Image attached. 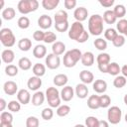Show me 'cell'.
<instances>
[{
    "label": "cell",
    "instance_id": "20",
    "mask_svg": "<svg viewBox=\"0 0 127 127\" xmlns=\"http://www.w3.org/2000/svg\"><path fill=\"white\" fill-rule=\"evenodd\" d=\"M47 55V48L44 45H37L33 49V56L36 59H43Z\"/></svg>",
    "mask_w": 127,
    "mask_h": 127
},
{
    "label": "cell",
    "instance_id": "58",
    "mask_svg": "<svg viewBox=\"0 0 127 127\" xmlns=\"http://www.w3.org/2000/svg\"><path fill=\"white\" fill-rule=\"evenodd\" d=\"M121 72H122L123 76L127 77V64H124V65L121 67Z\"/></svg>",
    "mask_w": 127,
    "mask_h": 127
},
{
    "label": "cell",
    "instance_id": "43",
    "mask_svg": "<svg viewBox=\"0 0 127 127\" xmlns=\"http://www.w3.org/2000/svg\"><path fill=\"white\" fill-rule=\"evenodd\" d=\"M8 110L11 112H19L21 109V103L18 100H11L8 103Z\"/></svg>",
    "mask_w": 127,
    "mask_h": 127
},
{
    "label": "cell",
    "instance_id": "12",
    "mask_svg": "<svg viewBox=\"0 0 127 127\" xmlns=\"http://www.w3.org/2000/svg\"><path fill=\"white\" fill-rule=\"evenodd\" d=\"M27 86L30 90H33V91H37L41 86H42V79L41 77L39 76H31L29 79H28V82H27Z\"/></svg>",
    "mask_w": 127,
    "mask_h": 127
},
{
    "label": "cell",
    "instance_id": "41",
    "mask_svg": "<svg viewBox=\"0 0 127 127\" xmlns=\"http://www.w3.org/2000/svg\"><path fill=\"white\" fill-rule=\"evenodd\" d=\"M93 45H94V47L97 49V50H99V51H104V50H106V48H107V42H106V40H103L102 38H98V39H96L94 42H93Z\"/></svg>",
    "mask_w": 127,
    "mask_h": 127
},
{
    "label": "cell",
    "instance_id": "37",
    "mask_svg": "<svg viewBox=\"0 0 127 127\" xmlns=\"http://www.w3.org/2000/svg\"><path fill=\"white\" fill-rule=\"evenodd\" d=\"M17 25H18V27L20 29H23V30L28 29L30 27V19L28 17H26V16H22V17H20L18 19Z\"/></svg>",
    "mask_w": 127,
    "mask_h": 127
},
{
    "label": "cell",
    "instance_id": "21",
    "mask_svg": "<svg viewBox=\"0 0 127 127\" xmlns=\"http://www.w3.org/2000/svg\"><path fill=\"white\" fill-rule=\"evenodd\" d=\"M1 59H2V61H3L5 64H11V63L14 61V59H15V54H14V52H13L12 50L6 49V50H4V51L2 52V54H1Z\"/></svg>",
    "mask_w": 127,
    "mask_h": 127
},
{
    "label": "cell",
    "instance_id": "49",
    "mask_svg": "<svg viewBox=\"0 0 127 127\" xmlns=\"http://www.w3.org/2000/svg\"><path fill=\"white\" fill-rule=\"evenodd\" d=\"M112 44H113V46L116 47V48H120V47L124 46V44H125V37H124L123 35L118 34V36L114 39V41L112 42Z\"/></svg>",
    "mask_w": 127,
    "mask_h": 127
},
{
    "label": "cell",
    "instance_id": "36",
    "mask_svg": "<svg viewBox=\"0 0 127 127\" xmlns=\"http://www.w3.org/2000/svg\"><path fill=\"white\" fill-rule=\"evenodd\" d=\"M117 36H118V32H117L115 29H113V28H108V29H106L105 32H104V37H105V39L108 40V41H110V42H113L114 39H115Z\"/></svg>",
    "mask_w": 127,
    "mask_h": 127
},
{
    "label": "cell",
    "instance_id": "56",
    "mask_svg": "<svg viewBox=\"0 0 127 127\" xmlns=\"http://www.w3.org/2000/svg\"><path fill=\"white\" fill-rule=\"evenodd\" d=\"M6 106H8V104H6L5 99H4V98H1V99H0V111L3 112Z\"/></svg>",
    "mask_w": 127,
    "mask_h": 127
},
{
    "label": "cell",
    "instance_id": "5",
    "mask_svg": "<svg viewBox=\"0 0 127 127\" xmlns=\"http://www.w3.org/2000/svg\"><path fill=\"white\" fill-rule=\"evenodd\" d=\"M0 41L2 45L6 48H11L15 45L16 38L12 30L9 28H3L0 30Z\"/></svg>",
    "mask_w": 127,
    "mask_h": 127
},
{
    "label": "cell",
    "instance_id": "15",
    "mask_svg": "<svg viewBox=\"0 0 127 127\" xmlns=\"http://www.w3.org/2000/svg\"><path fill=\"white\" fill-rule=\"evenodd\" d=\"M76 96L80 99H84L87 97V94H88V87L86 84L84 83H78L76 84L75 86V90H74Z\"/></svg>",
    "mask_w": 127,
    "mask_h": 127
},
{
    "label": "cell",
    "instance_id": "60",
    "mask_svg": "<svg viewBox=\"0 0 127 127\" xmlns=\"http://www.w3.org/2000/svg\"><path fill=\"white\" fill-rule=\"evenodd\" d=\"M123 101H124V103L127 105V93L124 95V98H123Z\"/></svg>",
    "mask_w": 127,
    "mask_h": 127
},
{
    "label": "cell",
    "instance_id": "31",
    "mask_svg": "<svg viewBox=\"0 0 127 127\" xmlns=\"http://www.w3.org/2000/svg\"><path fill=\"white\" fill-rule=\"evenodd\" d=\"M60 3V0H43L42 1V6L44 7L45 10H54Z\"/></svg>",
    "mask_w": 127,
    "mask_h": 127
},
{
    "label": "cell",
    "instance_id": "13",
    "mask_svg": "<svg viewBox=\"0 0 127 127\" xmlns=\"http://www.w3.org/2000/svg\"><path fill=\"white\" fill-rule=\"evenodd\" d=\"M52 24H53V20L49 15H45L44 14V15L40 16V18L38 19V26L43 30L50 29Z\"/></svg>",
    "mask_w": 127,
    "mask_h": 127
},
{
    "label": "cell",
    "instance_id": "45",
    "mask_svg": "<svg viewBox=\"0 0 127 127\" xmlns=\"http://www.w3.org/2000/svg\"><path fill=\"white\" fill-rule=\"evenodd\" d=\"M99 103H100L101 108H107L111 103V98L109 97V95H106V94L100 95L99 96Z\"/></svg>",
    "mask_w": 127,
    "mask_h": 127
},
{
    "label": "cell",
    "instance_id": "8",
    "mask_svg": "<svg viewBox=\"0 0 127 127\" xmlns=\"http://www.w3.org/2000/svg\"><path fill=\"white\" fill-rule=\"evenodd\" d=\"M61 64V59L55 54H49L46 57V65L50 69H57Z\"/></svg>",
    "mask_w": 127,
    "mask_h": 127
},
{
    "label": "cell",
    "instance_id": "32",
    "mask_svg": "<svg viewBox=\"0 0 127 127\" xmlns=\"http://www.w3.org/2000/svg\"><path fill=\"white\" fill-rule=\"evenodd\" d=\"M120 72H121V67L119 66V64L117 63H110L109 64L107 73L114 75V76H117V75H119Z\"/></svg>",
    "mask_w": 127,
    "mask_h": 127
},
{
    "label": "cell",
    "instance_id": "46",
    "mask_svg": "<svg viewBox=\"0 0 127 127\" xmlns=\"http://www.w3.org/2000/svg\"><path fill=\"white\" fill-rule=\"evenodd\" d=\"M41 116H42V118L44 119V120H47V121H49V120H51L52 118H53V116H54V111H53V109L50 107V108H44L43 110H42V113H41Z\"/></svg>",
    "mask_w": 127,
    "mask_h": 127
},
{
    "label": "cell",
    "instance_id": "7",
    "mask_svg": "<svg viewBox=\"0 0 127 127\" xmlns=\"http://www.w3.org/2000/svg\"><path fill=\"white\" fill-rule=\"evenodd\" d=\"M84 27L81 22L75 21L74 23L71 24V27L68 30V38L74 41H77V39L81 36V34L84 32Z\"/></svg>",
    "mask_w": 127,
    "mask_h": 127
},
{
    "label": "cell",
    "instance_id": "1",
    "mask_svg": "<svg viewBox=\"0 0 127 127\" xmlns=\"http://www.w3.org/2000/svg\"><path fill=\"white\" fill-rule=\"evenodd\" d=\"M88 32L92 36H99L103 32V18L99 14H93L88 19Z\"/></svg>",
    "mask_w": 127,
    "mask_h": 127
},
{
    "label": "cell",
    "instance_id": "55",
    "mask_svg": "<svg viewBox=\"0 0 127 127\" xmlns=\"http://www.w3.org/2000/svg\"><path fill=\"white\" fill-rule=\"evenodd\" d=\"M108 65H109V64H98V69H99L102 73H107Z\"/></svg>",
    "mask_w": 127,
    "mask_h": 127
},
{
    "label": "cell",
    "instance_id": "47",
    "mask_svg": "<svg viewBox=\"0 0 127 127\" xmlns=\"http://www.w3.org/2000/svg\"><path fill=\"white\" fill-rule=\"evenodd\" d=\"M40 121L36 116H29L26 120V127H39Z\"/></svg>",
    "mask_w": 127,
    "mask_h": 127
},
{
    "label": "cell",
    "instance_id": "52",
    "mask_svg": "<svg viewBox=\"0 0 127 127\" xmlns=\"http://www.w3.org/2000/svg\"><path fill=\"white\" fill-rule=\"evenodd\" d=\"M64 5L67 10H71L76 6V0H64Z\"/></svg>",
    "mask_w": 127,
    "mask_h": 127
},
{
    "label": "cell",
    "instance_id": "30",
    "mask_svg": "<svg viewBox=\"0 0 127 127\" xmlns=\"http://www.w3.org/2000/svg\"><path fill=\"white\" fill-rule=\"evenodd\" d=\"M18 66L22 70H29L32 67V63L27 57H23L18 61Z\"/></svg>",
    "mask_w": 127,
    "mask_h": 127
},
{
    "label": "cell",
    "instance_id": "4",
    "mask_svg": "<svg viewBox=\"0 0 127 127\" xmlns=\"http://www.w3.org/2000/svg\"><path fill=\"white\" fill-rule=\"evenodd\" d=\"M38 7H39V2L37 0H21L18 2L17 5L18 11L23 15L36 11Z\"/></svg>",
    "mask_w": 127,
    "mask_h": 127
},
{
    "label": "cell",
    "instance_id": "63",
    "mask_svg": "<svg viewBox=\"0 0 127 127\" xmlns=\"http://www.w3.org/2000/svg\"><path fill=\"white\" fill-rule=\"evenodd\" d=\"M124 36H126V37H127V31L125 32V34H124Z\"/></svg>",
    "mask_w": 127,
    "mask_h": 127
},
{
    "label": "cell",
    "instance_id": "9",
    "mask_svg": "<svg viewBox=\"0 0 127 127\" xmlns=\"http://www.w3.org/2000/svg\"><path fill=\"white\" fill-rule=\"evenodd\" d=\"M3 90L7 95H14L18 93V85L13 80H8L3 85Z\"/></svg>",
    "mask_w": 127,
    "mask_h": 127
},
{
    "label": "cell",
    "instance_id": "35",
    "mask_svg": "<svg viewBox=\"0 0 127 127\" xmlns=\"http://www.w3.org/2000/svg\"><path fill=\"white\" fill-rule=\"evenodd\" d=\"M57 115L60 116V117H64L66 115L69 114L70 112V107L66 104H64V105H60L58 108H57Z\"/></svg>",
    "mask_w": 127,
    "mask_h": 127
},
{
    "label": "cell",
    "instance_id": "14",
    "mask_svg": "<svg viewBox=\"0 0 127 127\" xmlns=\"http://www.w3.org/2000/svg\"><path fill=\"white\" fill-rule=\"evenodd\" d=\"M17 99L23 105L28 104L30 102V100H31V94H30L29 90L24 89V88L23 89H20L18 91V93H17Z\"/></svg>",
    "mask_w": 127,
    "mask_h": 127
},
{
    "label": "cell",
    "instance_id": "17",
    "mask_svg": "<svg viewBox=\"0 0 127 127\" xmlns=\"http://www.w3.org/2000/svg\"><path fill=\"white\" fill-rule=\"evenodd\" d=\"M79 78L81 80L82 83L84 84H88V83H91L93 82L94 80V75L91 71L89 70H81L80 73H79Z\"/></svg>",
    "mask_w": 127,
    "mask_h": 127
},
{
    "label": "cell",
    "instance_id": "54",
    "mask_svg": "<svg viewBox=\"0 0 127 127\" xmlns=\"http://www.w3.org/2000/svg\"><path fill=\"white\" fill-rule=\"evenodd\" d=\"M99 4L102 7L105 8H109L114 4V0H99Z\"/></svg>",
    "mask_w": 127,
    "mask_h": 127
},
{
    "label": "cell",
    "instance_id": "27",
    "mask_svg": "<svg viewBox=\"0 0 127 127\" xmlns=\"http://www.w3.org/2000/svg\"><path fill=\"white\" fill-rule=\"evenodd\" d=\"M32 71L35 76L42 77L46 73V65H44L43 64H35L32 67Z\"/></svg>",
    "mask_w": 127,
    "mask_h": 127
},
{
    "label": "cell",
    "instance_id": "40",
    "mask_svg": "<svg viewBox=\"0 0 127 127\" xmlns=\"http://www.w3.org/2000/svg\"><path fill=\"white\" fill-rule=\"evenodd\" d=\"M96 62L98 64H110V56L107 53H100L97 58H96Z\"/></svg>",
    "mask_w": 127,
    "mask_h": 127
},
{
    "label": "cell",
    "instance_id": "22",
    "mask_svg": "<svg viewBox=\"0 0 127 127\" xmlns=\"http://www.w3.org/2000/svg\"><path fill=\"white\" fill-rule=\"evenodd\" d=\"M45 94L42 91H36L32 96V104L34 106H40L45 101Z\"/></svg>",
    "mask_w": 127,
    "mask_h": 127
},
{
    "label": "cell",
    "instance_id": "44",
    "mask_svg": "<svg viewBox=\"0 0 127 127\" xmlns=\"http://www.w3.org/2000/svg\"><path fill=\"white\" fill-rule=\"evenodd\" d=\"M5 73L8 76H15L18 74V66L15 64H7L5 67Z\"/></svg>",
    "mask_w": 127,
    "mask_h": 127
},
{
    "label": "cell",
    "instance_id": "39",
    "mask_svg": "<svg viewBox=\"0 0 127 127\" xmlns=\"http://www.w3.org/2000/svg\"><path fill=\"white\" fill-rule=\"evenodd\" d=\"M0 122L1 123H10V124H12V122H13V115H12V113L8 112V111L1 112Z\"/></svg>",
    "mask_w": 127,
    "mask_h": 127
},
{
    "label": "cell",
    "instance_id": "50",
    "mask_svg": "<svg viewBox=\"0 0 127 127\" xmlns=\"http://www.w3.org/2000/svg\"><path fill=\"white\" fill-rule=\"evenodd\" d=\"M55 28L58 32L64 33L66 32L68 30V22H64V23H59V24H55Z\"/></svg>",
    "mask_w": 127,
    "mask_h": 127
},
{
    "label": "cell",
    "instance_id": "6",
    "mask_svg": "<svg viewBox=\"0 0 127 127\" xmlns=\"http://www.w3.org/2000/svg\"><path fill=\"white\" fill-rule=\"evenodd\" d=\"M122 111L118 106H111L108 108L107 111V119L108 122L111 124H118L121 121Z\"/></svg>",
    "mask_w": 127,
    "mask_h": 127
},
{
    "label": "cell",
    "instance_id": "61",
    "mask_svg": "<svg viewBox=\"0 0 127 127\" xmlns=\"http://www.w3.org/2000/svg\"><path fill=\"white\" fill-rule=\"evenodd\" d=\"M73 127H86V126H84V125H82V124H76V125H74Z\"/></svg>",
    "mask_w": 127,
    "mask_h": 127
},
{
    "label": "cell",
    "instance_id": "26",
    "mask_svg": "<svg viewBox=\"0 0 127 127\" xmlns=\"http://www.w3.org/2000/svg\"><path fill=\"white\" fill-rule=\"evenodd\" d=\"M103 21L106 23V24H114L117 20L113 10H106L104 13H103Z\"/></svg>",
    "mask_w": 127,
    "mask_h": 127
},
{
    "label": "cell",
    "instance_id": "25",
    "mask_svg": "<svg viewBox=\"0 0 127 127\" xmlns=\"http://www.w3.org/2000/svg\"><path fill=\"white\" fill-rule=\"evenodd\" d=\"M18 48L22 52H28L32 48V41L29 38H22L18 42Z\"/></svg>",
    "mask_w": 127,
    "mask_h": 127
},
{
    "label": "cell",
    "instance_id": "3",
    "mask_svg": "<svg viewBox=\"0 0 127 127\" xmlns=\"http://www.w3.org/2000/svg\"><path fill=\"white\" fill-rule=\"evenodd\" d=\"M46 98L51 108H58L61 105V93L57 87H48L46 90Z\"/></svg>",
    "mask_w": 127,
    "mask_h": 127
},
{
    "label": "cell",
    "instance_id": "62",
    "mask_svg": "<svg viewBox=\"0 0 127 127\" xmlns=\"http://www.w3.org/2000/svg\"><path fill=\"white\" fill-rule=\"evenodd\" d=\"M125 121H126V123H127V113H126V115H125Z\"/></svg>",
    "mask_w": 127,
    "mask_h": 127
},
{
    "label": "cell",
    "instance_id": "16",
    "mask_svg": "<svg viewBox=\"0 0 127 127\" xmlns=\"http://www.w3.org/2000/svg\"><path fill=\"white\" fill-rule=\"evenodd\" d=\"M92 87L96 93H103L104 94V92L107 89V83L103 79H96L92 83Z\"/></svg>",
    "mask_w": 127,
    "mask_h": 127
},
{
    "label": "cell",
    "instance_id": "33",
    "mask_svg": "<svg viewBox=\"0 0 127 127\" xmlns=\"http://www.w3.org/2000/svg\"><path fill=\"white\" fill-rule=\"evenodd\" d=\"M113 12H114L116 18L123 19V17H124L125 14H126V8H125V6L122 5V4H117V5L114 7Z\"/></svg>",
    "mask_w": 127,
    "mask_h": 127
},
{
    "label": "cell",
    "instance_id": "19",
    "mask_svg": "<svg viewBox=\"0 0 127 127\" xmlns=\"http://www.w3.org/2000/svg\"><path fill=\"white\" fill-rule=\"evenodd\" d=\"M64 51H65V45H64L63 42H61V41L55 42V43L53 44V46H52V52H53V54H55L56 56H61V55H63V54L64 53Z\"/></svg>",
    "mask_w": 127,
    "mask_h": 127
},
{
    "label": "cell",
    "instance_id": "2",
    "mask_svg": "<svg viewBox=\"0 0 127 127\" xmlns=\"http://www.w3.org/2000/svg\"><path fill=\"white\" fill-rule=\"evenodd\" d=\"M81 57H82V53L80 52V50H78V49L69 50L64 56V60H63L64 65L68 68L72 67L76 64V63L79 60H81Z\"/></svg>",
    "mask_w": 127,
    "mask_h": 127
},
{
    "label": "cell",
    "instance_id": "18",
    "mask_svg": "<svg viewBox=\"0 0 127 127\" xmlns=\"http://www.w3.org/2000/svg\"><path fill=\"white\" fill-rule=\"evenodd\" d=\"M81 64L84 66H91L94 63V55L91 52H85L81 57Z\"/></svg>",
    "mask_w": 127,
    "mask_h": 127
},
{
    "label": "cell",
    "instance_id": "53",
    "mask_svg": "<svg viewBox=\"0 0 127 127\" xmlns=\"http://www.w3.org/2000/svg\"><path fill=\"white\" fill-rule=\"evenodd\" d=\"M88 38H89V34H88V32H87V31H84V32L81 34V36L77 39V41H76V42H77V43H81V44H82V43H85V42L88 40Z\"/></svg>",
    "mask_w": 127,
    "mask_h": 127
},
{
    "label": "cell",
    "instance_id": "11",
    "mask_svg": "<svg viewBox=\"0 0 127 127\" xmlns=\"http://www.w3.org/2000/svg\"><path fill=\"white\" fill-rule=\"evenodd\" d=\"M87 16H88V11L84 7H77L73 12V17L77 22L85 21L87 19Z\"/></svg>",
    "mask_w": 127,
    "mask_h": 127
},
{
    "label": "cell",
    "instance_id": "24",
    "mask_svg": "<svg viewBox=\"0 0 127 127\" xmlns=\"http://www.w3.org/2000/svg\"><path fill=\"white\" fill-rule=\"evenodd\" d=\"M87 106L90 109H98L100 108V103H99V96L98 95H90L87 99Z\"/></svg>",
    "mask_w": 127,
    "mask_h": 127
},
{
    "label": "cell",
    "instance_id": "51",
    "mask_svg": "<svg viewBox=\"0 0 127 127\" xmlns=\"http://www.w3.org/2000/svg\"><path fill=\"white\" fill-rule=\"evenodd\" d=\"M44 37H45V32H43L42 30H37L34 32L33 34V38L35 41L37 42H41V41H44Z\"/></svg>",
    "mask_w": 127,
    "mask_h": 127
},
{
    "label": "cell",
    "instance_id": "48",
    "mask_svg": "<svg viewBox=\"0 0 127 127\" xmlns=\"http://www.w3.org/2000/svg\"><path fill=\"white\" fill-rule=\"evenodd\" d=\"M99 120L95 116H88L85 118V126L86 127H97Z\"/></svg>",
    "mask_w": 127,
    "mask_h": 127
},
{
    "label": "cell",
    "instance_id": "42",
    "mask_svg": "<svg viewBox=\"0 0 127 127\" xmlns=\"http://www.w3.org/2000/svg\"><path fill=\"white\" fill-rule=\"evenodd\" d=\"M56 40H57V35H56L54 32H51V31L45 32L44 42H45L46 44H52V43L54 44L55 42H57Z\"/></svg>",
    "mask_w": 127,
    "mask_h": 127
},
{
    "label": "cell",
    "instance_id": "28",
    "mask_svg": "<svg viewBox=\"0 0 127 127\" xmlns=\"http://www.w3.org/2000/svg\"><path fill=\"white\" fill-rule=\"evenodd\" d=\"M1 15H2V18H3L4 20L10 21V20H12V19L15 18V16H16V11H15V9L12 8V7H7V8H5V9L2 11Z\"/></svg>",
    "mask_w": 127,
    "mask_h": 127
},
{
    "label": "cell",
    "instance_id": "23",
    "mask_svg": "<svg viewBox=\"0 0 127 127\" xmlns=\"http://www.w3.org/2000/svg\"><path fill=\"white\" fill-rule=\"evenodd\" d=\"M67 80H68V78H67V76H66V74H64V73H59V74H57L55 77H54V84L56 85V86H65V84L67 83Z\"/></svg>",
    "mask_w": 127,
    "mask_h": 127
},
{
    "label": "cell",
    "instance_id": "38",
    "mask_svg": "<svg viewBox=\"0 0 127 127\" xmlns=\"http://www.w3.org/2000/svg\"><path fill=\"white\" fill-rule=\"evenodd\" d=\"M116 28H117V31L119 32V34L124 36L125 32L127 31V20L126 19H120L116 24Z\"/></svg>",
    "mask_w": 127,
    "mask_h": 127
},
{
    "label": "cell",
    "instance_id": "59",
    "mask_svg": "<svg viewBox=\"0 0 127 127\" xmlns=\"http://www.w3.org/2000/svg\"><path fill=\"white\" fill-rule=\"evenodd\" d=\"M0 127H13V126L10 123H1L0 122Z\"/></svg>",
    "mask_w": 127,
    "mask_h": 127
},
{
    "label": "cell",
    "instance_id": "10",
    "mask_svg": "<svg viewBox=\"0 0 127 127\" xmlns=\"http://www.w3.org/2000/svg\"><path fill=\"white\" fill-rule=\"evenodd\" d=\"M61 98L62 100L67 102V101H70L72 98H73V95H74V90L71 86L69 85H65L63 87V89L61 90Z\"/></svg>",
    "mask_w": 127,
    "mask_h": 127
},
{
    "label": "cell",
    "instance_id": "57",
    "mask_svg": "<svg viewBox=\"0 0 127 127\" xmlns=\"http://www.w3.org/2000/svg\"><path fill=\"white\" fill-rule=\"evenodd\" d=\"M97 127H109V124H108V122L105 121V120H99Z\"/></svg>",
    "mask_w": 127,
    "mask_h": 127
},
{
    "label": "cell",
    "instance_id": "29",
    "mask_svg": "<svg viewBox=\"0 0 127 127\" xmlns=\"http://www.w3.org/2000/svg\"><path fill=\"white\" fill-rule=\"evenodd\" d=\"M54 20H55V24L67 22V13H66L64 10H60V11H58V12L55 14Z\"/></svg>",
    "mask_w": 127,
    "mask_h": 127
},
{
    "label": "cell",
    "instance_id": "34",
    "mask_svg": "<svg viewBox=\"0 0 127 127\" xmlns=\"http://www.w3.org/2000/svg\"><path fill=\"white\" fill-rule=\"evenodd\" d=\"M126 83H127V79L123 75H117L113 80V85L116 88H122L126 85Z\"/></svg>",
    "mask_w": 127,
    "mask_h": 127
}]
</instances>
